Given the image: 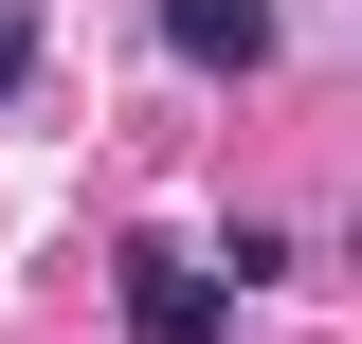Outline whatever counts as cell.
Instances as JSON below:
<instances>
[{"instance_id":"cell-1","label":"cell","mask_w":362,"mask_h":344,"mask_svg":"<svg viewBox=\"0 0 362 344\" xmlns=\"http://www.w3.org/2000/svg\"><path fill=\"white\" fill-rule=\"evenodd\" d=\"M235 326V272H181V254H127V344H218Z\"/></svg>"},{"instance_id":"cell-2","label":"cell","mask_w":362,"mask_h":344,"mask_svg":"<svg viewBox=\"0 0 362 344\" xmlns=\"http://www.w3.org/2000/svg\"><path fill=\"white\" fill-rule=\"evenodd\" d=\"M163 37L199 73H272V0H163Z\"/></svg>"},{"instance_id":"cell-3","label":"cell","mask_w":362,"mask_h":344,"mask_svg":"<svg viewBox=\"0 0 362 344\" xmlns=\"http://www.w3.org/2000/svg\"><path fill=\"white\" fill-rule=\"evenodd\" d=\"M37 91V0H0V109Z\"/></svg>"}]
</instances>
